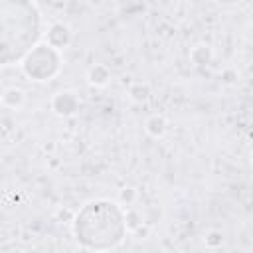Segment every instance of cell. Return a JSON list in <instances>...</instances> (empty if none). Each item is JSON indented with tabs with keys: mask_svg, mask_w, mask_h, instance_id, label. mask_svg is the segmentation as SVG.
I'll use <instances>...</instances> for the list:
<instances>
[{
	"mask_svg": "<svg viewBox=\"0 0 253 253\" xmlns=\"http://www.w3.org/2000/svg\"><path fill=\"white\" fill-rule=\"evenodd\" d=\"M59 67V55L57 49L51 47L49 43L45 45H36L32 51L26 53L24 59V71L26 75L34 77L36 81H45L49 79Z\"/></svg>",
	"mask_w": 253,
	"mask_h": 253,
	"instance_id": "1",
	"label": "cell"
},
{
	"mask_svg": "<svg viewBox=\"0 0 253 253\" xmlns=\"http://www.w3.org/2000/svg\"><path fill=\"white\" fill-rule=\"evenodd\" d=\"M47 40H49V45L59 49L63 47L67 42H69V30L63 26V24H53L47 32Z\"/></svg>",
	"mask_w": 253,
	"mask_h": 253,
	"instance_id": "2",
	"label": "cell"
}]
</instances>
